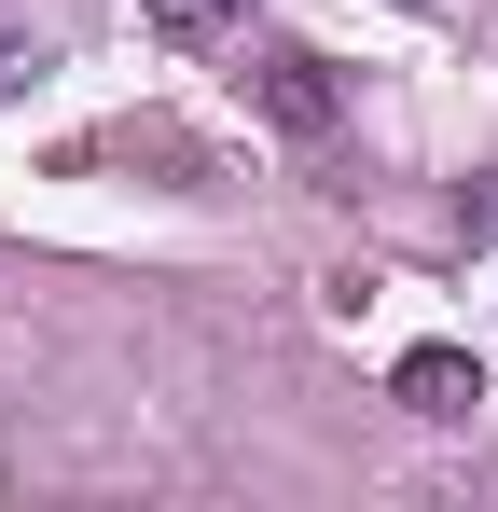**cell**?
Returning a JSON list of instances; mask_svg holds the SVG:
<instances>
[{
    "label": "cell",
    "instance_id": "cell-1",
    "mask_svg": "<svg viewBox=\"0 0 498 512\" xmlns=\"http://www.w3.org/2000/svg\"><path fill=\"white\" fill-rule=\"evenodd\" d=\"M249 97H263L291 139H319V125H332V70L305 56V42H263V56H249Z\"/></svg>",
    "mask_w": 498,
    "mask_h": 512
},
{
    "label": "cell",
    "instance_id": "cell-2",
    "mask_svg": "<svg viewBox=\"0 0 498 512\" xmlns=\"http://www.w3.org/2000/svg\"><path fill=\"white\" fill-rule=\"evenodd\" d=\"M388 388H402V416H429V429H457L471 416V402H485V360H471V346H415L402 374H388Z\"/></svg>",
    "mask_w": 498,
    "mask_h": 512
},
{
    "label": "cell",
    "instance_id": "cell-3",
    "mask_svg": "<svg viewBox=\"0 0 498 512\" xmlns=\"http://www.w3.org/2000/svg\"><path fill=\"white\" fill-rule=\"evenodd\" d=\"M139 14H153V28H166V42H222V28H236V14H249V0H139Z\"/></svg>",
    "mask_w": 498,
    "mask_h": 512
},
{
    "label": "cell",
    "instance_id": "cell-4",
    "mask_svg": "<svg viewBox=\"0 0 498 512\" xmlns=\"http://www.w3.org/2000/svg\"><path fill=\"white\" fill-rule=\"evenodd\" d=\"M28 70H42V42H0V97H14V84H28Z\"/></svg>",
    "mask_w": 498,
    "mask_h": 512
},
{
    "label": "cell",
    "instance_id": "cell-5",
    "mask_svg": "<svg viewBox=\"0 0 498 512\" xmlns=\"http://www.w3.org/2000/svg\"><path fill=\"white\" fill-rule=\"evenodd\" d=\"M471 236H498V194H471Z\"/></svg>",
    "mask_w": 498,
    "mask_h": 512
}]
</instances>
